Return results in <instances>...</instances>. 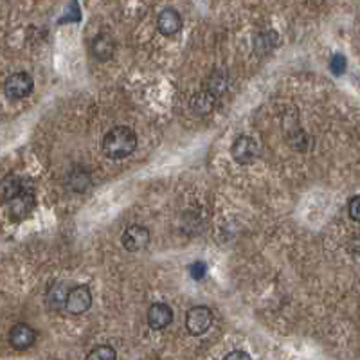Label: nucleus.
I'll return each instance as SVG.
<instances>
[{
    "label": "nucleus",
    "instance_id": "nucleus-1",
    "mask_svg": "<svg viewBox=\"0 0 360 360\" xmlns=\"http://www.w3.org/2000/svg\"><path fill=\"white\" fill-rule=\"evenodd\" d=\"M137 146V135L128 126H116L103 139V151L110 159H125L134 153Z\"/></svg>",
    "mask_w": 360,
    "mask_h": 360
},
{
    "label": "nucleus",
    "instance_id": "nucleus-2",
    "mask_svg": "<svg viewBox=\"0 0 360 360\" xmlns=\"http://www.w3.org/2000/svg\"><path fill=\"white\" fill-rule=\"evenodd\" d=\"M34 81L27 72H15L6 80L4 92L9 99H24L33 92Z\"/></svg>",
    "mask_w": 360,
    "mask_h": 360
},
{
    "label": "nucleus",
    "instance_id": "nucleus-3",
    "mask_svg": "<svg viewBox=\"0 0 360 360\" xmlns=\"http://www.w3.org/2000/svg\"><path fill=\"white\" fill-rule=\"evenodd\" d=\"M213 324V312L207 306H193L186 315V328L191 335H202Z\"/></svg>",
    "mask_w": 360,
    "mask_h": 360
},
{
    "label": "nucleus",
    "instance_id": "nucleus-4",
    "mask_svg": "<svg viewBox=\"0 0 360 360\" xmlns=\"http://www.w3.org/2000/svg\"><path fill=\"white\" fill-rule=\"evenodd\" d=\"M92 305V293L85 285L76 286V289L69 290L67 301H65V308L69 314L72 315H81L90 308Z\"/></svg>",
    "mask_w": 360,
    "mask_h": 360
},
{
    "label": "nucleus",
    "instance_id": "nucleus-5",
    "mask_svg": "<svg viewBox=\"0 0 360 360\" xmlns=\"http://www.w3.org/2000/svg\"><path fill=\"white\" fill-rule=\"evenodd\" d=\"M36 340V331L25 323H18L9 330V344L18 352L29 349Z\"/></svg>",
    "mask_w": 360,
    "mask_h": 360
},
{
    "label": "nucleus",
    "instance_id": "nucleus-6",
    "mask_svg": "<svg viewBox=\"0 0 360 360\" xmlns=\"http://www.w3.org/2000/svg\"><path fill=\"white\" fill-rule=\"evenodd\" d=\"M121 242L123 245H125L126 251H143L148 245V242H150V230L143 226H130L125 233H123Z\"/></svg>",
    "mask_w": 360,
    "mask_h": 360
},
{
    "label": "nucleus",
    "instance_id": "nucleus-7",
    "mask_svg": "<svg viewBox=\"0 0 360 360\" xmlns=\"http://www.w3.org/2000/svg\"><path fill=\"white\" fill-rule=\"evenodd\" d=\"M230 151H233V157L238 164H251L258 157V144L252 137L242 135V137L236 139Z\"/></svg>",
    "mask_w": 360,
    "mask_h": 360
},
{
    "label": "nucleus",
    "instance_id": "nucleus-8",
    "mask_svg": "<svg viewBox=\"0 0 360 360\" xmlns=\"http://www.w3.org/2000/svg\"><path fill=\"white\" fill-rule=\"evenodd\" d=\"M173 321V310L166 303H153L148 308V324L153 330H162V328L169 326Z\"/></svg>",
    "mask_w": 360,
    "mask_h": 360
},
{
    "label": "nucleus",
    "instance_id": "nucleus-9",
    "mask_svg": "<svg viewBox=\"0 0 360 360\" xmlns=\"http://www.w3.org/2000/svg\"><path fill=\"white\" fill-rule=\"evenodd\" d=\"M9 214L13 218H24L31 213V209L34 207V195L31 189L24 191L22 195L15 197L13 200L8 202Z\"/></svg>",
    "mask_w": 360,
    "mask_h": 360
},
{
    "label": "nucleus",
    "instance_id": "nucleus-10",
    "mask_svg": "<svg viewBox=\"0 0 360 360\" xmlns=\"http://www.w3.org/2000/svg\"><path fill=\"white\" fill-rule=\"evenodd\" d=\"M157 27L166 36H172V34L179 33L180 27H182V18H180L179 11H175L172 8L160 11L159 18H157Z\"/></svg>",
    "mask_w": 360,
    "mask_h": 360
},
{
    "label": "nucleus",
    "instance_id": "nucleus-11",
    "mask_svg": "<svg viewBox=\"0 0 360 360\" xmlns=\"http://www.w3.org/2000/svg\"><path fill=\"white\" fill-rule=\"evenodd\" d=\"M27 184H25V180L18 175H8L4 180H2V184H0V195L4 197L6 202L13 200L15 197L22 195L24 191H27Z\"/></svg>",
    "mask_w": 360,
    "mask_h": 360
},
{
    "label": "nucleus",
    "instance_id": "nucleus-12",
    "mask_svg": "<svg viewBox=\"0 0 360 360\" xmlns=\"http://www.w3.org/2000/svg\"><path fill=\"white\" fill-rule=\"evenodd\" d=\"M113 49H116V43H113L112 36L106 33L97 34L92 40V46H90L94 58L101 60V62H103V60H109L110 56L113 55Z\"/></svg>",
    "mask_w": 360,
    "mask_h": 360
},
{
    "label": "nucleus",
    "instance_id": "nucleus-13",
    "mask_svg": "<svg viewBox=\"0 0 360 360\" xmlns=\"http://www.w3.org/2000/svg\"><path fill=\"white\" fill-rule=\"evenodd\" d=\"M191 106L197 110L198 113H207L211 110V106H213V96H211L207 90H204V92L197 94V96L193 97Z\"/></svg>",
    "mask_w": 360,
    "mask_h": 360
},
{
    "label": "nucleus",
    "instance_id": "nucleus-14",
    "mask_svg": "<svg viewBox=\"0 0 360 360\" xmlns=\"http://www.w3.org/2000/svg\"><path fill=\"white\" fill-rule=\"evenodd\" d=\"M118 353L112 346H97L87 355V360H116Z\"/></svg>",
    "mask_w": 360,
    "mask_h": 360
},
{
    "label": "nucleus",
    "instance_id": "nucleus-15",
    "mask_svg": "<svg viewBox=\"0 0 360 360\" xmlns=\"http://www.w3.org/2000/svg\"><path fill=\"white\" fill-rule=\"evenodd\" d=\"M88 182H90V179H88L87 172H78L71 175V189H74V191H83Z\"/></svg>",
    "mask_w": 360,
    "mask_h": 360
},
{
    "label": "nucleus",
    "instance_id": "nucleus-16",
    "mask_svg": "<svg viewBox=\"0 0 360 360\" xmlns=\"http://www.w3.org/2000/svg\"><path fill=\"white\" fill-rule=\"evenodd\" d=\"M67 296L69 292L65 290V286L63 285H58L56 289H53L49 292V301L53 303V305H65V301H67Z\"/></svg>",
    "mask_w": 360,
    "mask_h": 360
},
{
    "label": "nucleus",
    "instance_id": "nucleus-17",
    "mask_svg": "<svg viewBox=\"0 0 360 360\" xmlns=\"http://www.w3.org/2000/svg\"><path fill=\"white\" fill-rule=\"evenodd\" d=\"M346 67H348V62H346V58H344L342 55H335L331 56V62H330V69L333 74L340 76L346 72Z\"/></svg>",
    "mask_w": 360,
    "mask_h": 360
},
{
    "label": "nucleus",
    "instance_id": "nucleus-18",
    "mask_svg": "<svg viewBox=\"0 0 360 360\" xmlns=\"http://www.w3.org/2000/svg\"><path fill=\"white\" fill-rule=\"evenodd\" d=\"M189 274H191L193 279H202L207 274V265L200 260L195 261V263L189 265Z\"/></svg>",
    "mask_w": 360,
    "mask_h": 360
},
{
    "label": "nucleus",
    "instance_id": "nucleus-19",
    "mask_svg": "<svg viewBox=\"0 0 360 360\" xmlns=\"http://www.w3.org/2000/svg\"><path fill=\"white\" fill-rule=\"evenodd\" d=\"M348 213L355 222H360V195H356V197H353L352 200H349Z\"/></svg>",
    "mask_w": 360,
    "mask_h": 360
},
{
    "label": "nucleus",
    "instance_id": "nucleus-20",
    "mask_svg": "<svg viewBox=\"0 0 360 360\" xmlns=\"http://www.w3.org/2000/svg\"><path fill=\"white\" fill-rule=\"evenodd\" d=\"M223 360H252V359H251V355H249V353L236 349V352L227 353V355L223 356Z\"/></svg>",
    "mask_w": 360,
    "mask_h": 360
}]
</instances>
